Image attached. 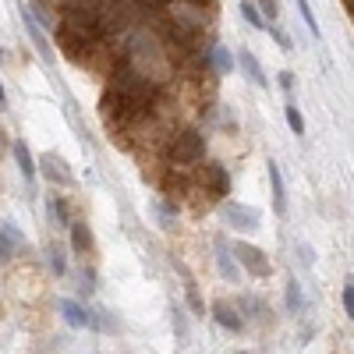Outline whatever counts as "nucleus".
<instances>
[{
    "label": "nucleus",
    "mask_w": 354,
    "mask_h": 354,
    "mask_svg": "<svg viewBox=\"0 0 354 354\" xmlns=\"http://www.w3.org/2000/svg\"><path fill=\"white\" fill-rule=\"evenodd\" d=\"M220 220L234 231H259L262 227V213L255 205H244V202H223L220 205Z\"/></svg>",
    "instance_id": "obj_2"
},
{
    "label": "nucleus",
    "mask_w": 354,
    "mask_h": 354,
    "mask_svg": "<svg viewBox=\"0 0 354 354\" xmlns=\"http://www.w3.org/2000/svg\"><path fill=\"white\" fill-rule=\"evenodd\" d=\"M174 329H177V337L184 340V316H181V308H174Z\"/></svg>",
    "instance_id": "obj_32"
},
{
    "label": "nucleus",
    "mask_w": 354,
    "mask_h": 354,
    "mask_svg": "<svg viewBox=\"0 0 354 354\" xmlns=\"http://www.w3.org/2000/svg\"><path fill=\"white\" fill-rule=\"evenodd\" d=\"M195 184L210 199H227V192H231V174H227V166H220V163H205L202 174L195 177Z\"/></svg>",
    "instance_id": "obj_3"
},
{
    "label": "nucleus",
    "mask_w": 354,
    "mask_h": 354,
    "mask_svg": "<svg viewBox=\"0 0 354 354\" xmlns=\"http://www.w3.org/2000/svg\"><path fill=\"white\" fill-rule=\"evenodd\" d=\"M39 170L47 174L50 184H57V188H68V184L75 181V170H71V163L60 156V153H47L43 160H39Z\"/></svg>",
    "instance_id": "obj_6"
},
{
    "label": "nucleus",
    "mask_w": 354,
    "mask_h": 354,
    "mask_svg": "<svg viewBox=\"0 0 354 354\" xmlns=\"http://www.w3.org/2000/svg\"><path fill=\"white\" fill-rule=\"evenodd\" d=\"M283 305H287L290 316H301V312H305V294H301V283H298V280H287V287H283Z\"/></svg>",
    "instance_id": "obj_18"
},
{
    "label": "nucleus",
    "mask_w": 354,
    "mask_h": 354,
    "mask_svg": "<svg viewBox=\"0 0 354 354\" xmlns=\"http://www.w3.org/2000/svg\"><path fill=\"white\" fill-rule=\"evenodd\" d=\"M166 156L177 166H199L205 160V138L195 128H181L170 142H166Z\"/></svg>",
    "instance_id": "obj_1"
},
{
    "label": "nucleus",
    "mask_w": 354,
    "mask_h": 354,
    "mask_svg": "<svg viewBox=\"0 0 354 354\" xmlns=\"http://www.w3.org/2000/svg\"><path fill=\"white\" fill-rule=\"evenodd\" d=\"M269 36H273V43L283 50V53H290V50H294V43H290V36L283 32V29H277V25H269Z\"/></svg>",
    "instance_id": "obj_27"
},
{
    "label": "nucleus",
    "mask_w": 354,
    "mask_h": 354,
    "mask_svg": "<svg viewBox=\"0 0 354 354\" xmlns=\"http://www.w3.org/2000/svg\"><path fill=\"white\" fill-rule=\"evenodd\" d=\"M234 68H238V53H231L223 43H213L210 47V71L223 78V75H231Z\"/></svg>",
    "instance_id": "obj_13"
},
{
    "label": "nucleus",
    "mask_w": 354,
    "mask_h": 354,
    "mask_svg": "<svg viewBox=\"0 0 354 354\" xmlns=\"http://www.w3.org/2000/svg\"><path fill=\"white\" fill-rule=\"evenodd\" d=\"M75 287H78L81 298H92V294H96V269H92V266H81L78 277H75Z\"/></svg>",
    "instance_id": "obj_21"
},
{
    "label": "nucleus",
    "mask_w": 354,
    "mask_h": 354,
    "mask_svg": "<svg viewBox=\"0 0 354 354\" xmlns=\"http://www.w3.org/2000/svg\"><path fill=\"white\" fill-rule=\"evenodd\" d=\"M188 308L195 312V316H202V312H205V305H202V298H199V290H195V283H188Z\"/></svg>",
    "instance_id": "obj_29"
},
{
    "label": "nucleus",
    "mask_w": 354,
    "mask_h": 354,
    "mask_svg": "<svg viewBox=\"0 0 354 354\" xmlns=\"http://www.w3.org/2000/svg\"><path fill=\"white\" fill-rule=\"evenodd\" d=\"M114 316H110V312L107 308H96L92 312V329H117V323H110Z\"/></svg>",
    "instance_id": "obj_26"
},
{
    "label": "nucleus",
    "mask_w": 354,
    "mask_h": 354,
    "mask_svg": "<svg viewBox=\"0 0 354 354\" xmlns=\"http://www.w3.org/2000/svg\"><path fill=\"white\" fill-rule=\"evenodd\" d=\"M153 216H156L163 227H170V223L177 220V205H174V202H156V205H153Z\"/></svg>",
    "instance_id": "obj_23"
},
{
    "label": "nucleus",
    "mask_w": 354,
    "mask_h": 354,
    "mask_svg": "<svg viewBox=\"0 0 354 354\" xmlns=\"http://www.w3.org/2000/svg\"><path fill=\"white\" fill-rule=\"evenodd\" d=\"M283 117H287V128H290V131H294V135L301 138V135H305V117H301V110L294 107V103H287Z\"/></svg>",
    "instance_id": "obj_22"
},
{
    "label": "nucleus",
    "mask_w": 354,
    "mask_h": 354,
    "mask_svg": "<svg viewBox=\"0 0 354 354\" xmlns=\"http://www.w3.org/2000/svg\"><path fill=\"white\" fill-rule=\"evenodd\" d=\"M234 259H238V266L248 269L252 277H269V273H273V266H269V255L262 252L259 244L238 241V244H234Z\"/></svg>",
    "instance_id": "obj_4"
},
{
    "label": "nucleus",
    "mask_w": 354,
    "mask_h": 354,
    "mask_svg": "<svg viewBox=\"0 0 354 354\" xmlns=\"http://www.w3.org/2000/svg\"><path fill=\"white\" fill-rule=\"evenodd\" d=\"M238 68L244 71V78L252 81L255 89H269V78H266V71H262V64H259V57L252 53V50H238Z\"/></svg>",
    "instance_id": "obj_8"
},
{
    "label": "nucleus",
    "mask_w": 354,
    "mask_h": 354,
    "mask_svg": "<svg viewBox=\"0 0 354 354\" xmlns=\"http://www.w3.org/2000/svg\"><path fill=\"white\" fill-rule=\"evenodd\" d=\"M241 18L248 25H252L255 32H269V18L262 14V8L255 4V0H241Z\"/></svg>",
    "instance_id": "obj_16"
},
{
    "label": "nucleus",
    "mask_w": 354,
    "mask_h": 354,
    "mask_svg": "<svg viewBox=\"0 0 354 354\" xmlns=\"http://www.w3.org/2000/svg\"><path fill=\"white\" fill-rule=\"evenodd\" d=\"M294 86H298V78L290 75V71H283V75H280V89H283L287 96H294Z\"/></svg>",
    "instance_id": "obj_30"
},
{
    "label": "nucleus",
    "mask_w": 354,
    "mask_h": 354,
    "mask_svg": "<svg viewBox=\"0 0 354 354\" xmlns=\"http://www.w3.org/2000/svg\"><path fill=\"white\" fill-rule=\"evenodd\" d=\"M238 354H252V351H238Z\"/></svg>",
    "instance_id": "obj_34"
},
{
    "label": "nucleus",
    "mask_w": 354,
    "mask_h": 354,
    "mask_svg": "<svg viewBox=\"0 0 354 354\" xmlns=\"http://www.w3.org/2000/svg\"><path fill=\"white\" fill-rule=\"evenodd\" d=\"M294 4H298V14H301V22L308 25V32L319 36V22H316V11H312V4H308V0H294Z\"/></svg>",
    "instance_id": "obj_24"
},
{
    "label": "nucleus",
    "mask_w": 354,
    "mask_h": 354,
    "mask_svg": "<svg viewBox=\"0 0 354 354\" xmlns=\"http://www.w3.org/2000/svg\"><path fill=\"white\" fill-rule=\"evenodd\" d=\"M344 312H347V319H354V277L344 280Z\"/></svg>",
    "instance_id": "obj_28"
},
{
    "label": "nucleus",
    "mask_w": 354,
    "mask_h": 354,
    "mask_svg": "<svg viewBox=\"0 0 354 354\" xmlns=\"http://www.w3.org/2000/svg\"><path fill=\"white\" fill-rule=\"evenodd\" d=\"M294 255H298V266H316V248H312V244H305V241H298L294 244Z\"/></svg>",
    "instance_id": "obj_25"
},
{
    "label": "nucleus",
    "mask_w": 354,
    "mask_h": 354,
    "mask_svg": "<svg viewBox=\"0 0 354 354\" xmlns=\"http://www.w3.org/2000/svg\"><path fill=\"white\" fill-rule=\"evenodd\" d=\"M213 323L223 326L227 333H241V329H244V316H241L234 305H227V301H216V305H213Z\"/></svg>",
    "instance_id": "obj_10"
},
{
    "label": "nucleus",
    "mask_w": 354,
    "mask_h": 354,
    "mask_svg": "<svg viewBox=\"0 0 354 354\" xmlns=\"http://www.w3.org/2000/svg\"><path fill=\"white\" fill-rule=\"evenodd\" d=\"M241 316H248V319H259V323H266L269 319V308H266V301H259L255 294H241Z\"/></svg>",
    "instance_id": "obj_19"
},
{
    "label": "nucleus",
    "mask_w": 354,
    "mask_h": 354,
    "mask_svg": "<svg viewBox=\"0 0 354 354\" xmlns=\"http://www.w3.org/2000/svg\"><path fill=\"white\" fill-rule=\"evenodd\" d=\"M11 156H14V163H18V170H22V177H25V181H36V174H39V163L32 160V153H29V142H25V138L11 142Z\"/></svg>",
    "instance_id": "obj_11"
},
{
    "label": "nucleus",
    "mask_w": 354,
    "mask_h": 354,
    "mask_svg": "<svg viewBox=\"0 0 354 354\" xmlns=\"http://www.w3.org/2000/svg\"><path fill=\"white\" fill-rule=\"evenodd\" d=\"M47 216H50V223H53V227H60V231H64V227H71L68 202H64V199H57V195H50V199H47Z\"/></svg>",
    "instance_id": "obj_17"
},
{
    "label": "nucleus",
    "mask_w": 354,
    "mask_h": 354,
    "mask_svg": "<svg viewBox=\"0 0 354 354\" xmlns=\"http://www.w3.org/2000/svg\"><path fill=\"white\" fill-rule=\"evenodd\" d=\"M213 255H216L220 277H223L227 283H238V280H241V266H238V259H234V244L216 234V238H213Z\"/></svg>",
    "instance_id": "obj_5"
},
{
    "label": "nucleus",
    "mask_w": 354,
    "mask_h": 354,
    "mask_svg": "<svg viewBox=\"0 0 354 354\" xmlns=\"http://www.w3.org/2000/svg\"><path fill=\"white\" fill-rule=\"evenodd\" d=\"M8 103V92H4V81H0V107Z\"/></svg>",
    "instance_id": "obj_33"
},
{
    "label": "nucleus",
    "mask_w": 354,
    "mask_h": 354,
    "mask_svg": "<svg viewBox=\"0 0 354 354\" xmlns=\"http://www.w3.org/2000/svg\"><path fill=\"white\" fill-rule=\"evenodd\" d=\"M60 316H64V323L68 326H75V329H92V312L86 308V305H78V301H60Z\"/></svg>",
    "instance_id": "obj_12"
},
{
    "label": "nucleus",
    "mask_w": 354,
    "mask_h": 354,
    "mask_svg": "<svg viewBox=\"0 0 354 354\" xmlns=\"http://www.w3.org/2000/svg\"><path fill=\"white\" fill-rule=\"evenodd\" d=\"M18 244H22V234H18L14 223H0V266H8L18 252Z\"/></svg>",
    "instance_id": "obj_14"
},
{
    "label": "nucleus",
    "mask_w": 354,
    "mask_h": 354,
    "mask_svg": "<svg viewBox=\"0 0 354 354\" xmlns=\"http://www.w3.org/2000/svg\"><path fill=\"white\" fill-rule=\"evenodd\" d=\"M47 266H50L53 277H64L68 273V255H64V248H60L57 241L47 244Z\"/></svg>",
    "instance_id": "obj_20"
},
{
    "label": "nucleus",
    "mask_w": 354,
    "mask_h": 354,
    "mask_svg": "<svg viewBox=\"0 0 354 354\" xmlns=\"http://www.w3.org/2000/svg\"><path fill=\"white\" fill-rule=\"evenodd\" d=\"M68 231H71V248H75L78 255H89L92 248H96V241H92V231H89V223H71Z\"/></svg>",
    "instance_id": "obj_15"
},
{
    "label": "nucleus",
    "mask_w": 354,
    "mask_h": 354,
    "mask_svg": "<svg viewBox=\"0 0 354 354\" xmlns=\"http://www.w3.org/2000/svg\"><path fill=\"white\" fill-rule=\"evenodd\" d=\"M255 4L262 8V14H266V18H277V0H255Z\"/></svg>",
    "instance_id": "obj_31"
},
{
    "label": "nucleus",
    "mask_w": 354,
    "mask_h": 354,
    "mask_svg": "<svg viewBox=\"0 0 354 354\" xmlns=\"http://www.w3.org/2000/svg\"><path fill=\"white\" fill-rule=\"evenodd\" d=\"M22 25H25V32H29V39H32V47L39 50V57L50 60V39H47V29L36 22V14H32L29 8H22Z\"/></svg>",
    "instance_id": "obj_9"
},
{
    "label": "nucleus",
    "mask_w": 354,
    "mask_h": 354,
    "mask_svg": "<svg viewBox=\"0 0 354 354\" xmlns=\"http://www.w3.org/2000/svg\"><path fill=\"white\" fill-rule=\"evenodd\" d=\"M266 174H269V195H273V210H277V216H287V184H283V174H280V163L269 160V163H266Z\"/></svg>",
    "instance_id": "obj_7"
}]
</instances>
